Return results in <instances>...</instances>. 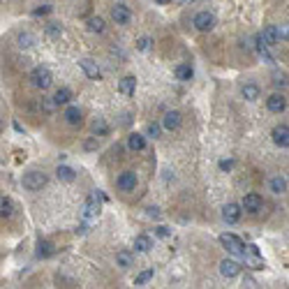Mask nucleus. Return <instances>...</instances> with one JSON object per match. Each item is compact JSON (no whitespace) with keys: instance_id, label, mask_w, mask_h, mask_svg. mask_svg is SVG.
<instances>
[{"instance_id":"obj_5","label":"nucleus","mask_w":289,"mask_h":289,"mask_svg":"<svg viewBox=\"0 0 289 289\" xmlns=\"http://www.w3.org/2000/svg\"><path fill=\"white\" fill-rule=\"evenodd\" d=\"M23 188L31 192H39L42 188L46 185V174H42V171H28V174L23 176Z\"/></svg>"},{"instance_id":"obj_30","label":"nucleus","mask_w":289,"mask_h":289,"mask_svg":"<svg viewBox=\"0 0 289 289\" xmlns=\"http://www.w3.org/2000/svg\"><path fill=\"white\" fill-rule=\"evenodd\" d=\"M88 31L91 32H104V19H99V16L88 19Z\"/></svg>"},{"instance_id":"obj_35","label":"nucleus","mask_w":289,"mask_h":289,"mask_svg":"<svg viewBox=\"0 0 289 289\" xmlns=\"http://www.w3.org/2000/svg\"><path fill=\"white\" fill-rule=\"evenodd\" d=\"M151 44H153V39L148 37V35H144V37L137 39V49H139V51H148V49H151Z\"/></svg>"},{"instance_id":"obj_21","label":"nucleus","mask_w":289,"mask_h":289,"mask_svg":"<svg viewBox=\"0 0 289 289\" xmlns=\"http://www.w3.org/2000/svg\"><path fill=\"white\" fill-rule=\"evenodd\" d=\"M56 176H58V181H65V183L76 181V171L72 167H67V164H58V169H56Z\"/></svg>"},{"instance_id":"obj_24","label":"nucleus","mask_w":289,"mask_h":289,"mask_svg":"<svg viewBox=\"0 0 289 289\" xmlns=\"http://www.w3.org/2000/svg\"><path fill=\"white\" fill-rule=\"evenodd\" d=\"M268 188H271V192H273V194H282V192L287 190V181H285L282 176H273V178H271V183H268Z\"/></svg>"},{"instance_id":"obj_8","label":"nucleus","mask_w":289,"mask_h":289,"mask_svg":"<svg viewBox=\"0 0 289 289\" xmlns=\"http://www.w3.org/2000/svg\"><path fill=\"white\" fill-rule=\"evenodd\" d=\"M111 19H114L118 26H128V23L132 21V12H129L128 5L118 2V5H114V7H111Z\"/></svg>"},{"instance_id":"obj_26","label":"nucleus","mask_w":289,"mask_h":289,"mask_svg":"<svg viewBox=\"0 0 289 289\" xmlns=\"http://www.w3.org/2000/svg\"><path fill=\"white\" fill-rule=\"evenodd\" d=\"M69 99H72V91L69 88H58L54 93V102L61 107V104H69Z\"/></svg>"},{"instance_id":"obj_10","label":"nucleus","mask_w":289,"mask_h":289,"mask_svg":"<svg viewBox=\"0 0 289 289\" xmlns=\"http://www.w3.org/2000/svg\"><path fill=\"white\" fill-rule=\"evenodd\" d=\"M271 139H273L275 146L289 148V125H275L273 132H271Z\"/></svg>"},{"instance_id":"obj_14","label":"nucleus","mask_w":289,"mask_h":289,"mask_svg":"<svg viewBox=\"0 0 289 289\" xmlns=\"http://www.w3.org/2000/svg\"><path fill=\"white\" fill-rule=\"evenodd\" d=\"M220 273L225 275V278H236V275H241V264H238L236 259H222Z\"/></svg>"},{"instance_id":"obj_20","label":"nucleus","mask_w":289,"mask_h":289,"mask_svg":"<svg viewBox=\"0 0 289 289\" xmlns=\"http://www.w3.org/2000/svg\"><path fill=\"white\" fill-rule=\"evenodd\" d=\"M63 118H65L69 125H81L84 114H81V109H79V107H67V109H65V114H63Z\"/></svg>"},{"instance_id":"obj_44","label":"nucleus","mask_w":289,"mask_h":289,"mask_svg":"<svg viewBox=\"0 0 289 289\" xmlns=\"http://www.w3.org/2000/svg\"><path fill=\"white\" fill-rule=\"evenodd\" d=\"M153 2H158V5H167V2H171V0H153Z\"/></svg>"},{"instance_id":"obj_32","label":"nucleus","mask_w":289,"mask_h":289,"mask_svg":"<svg viewBox=\"0 0 289 289\" xmlns=\"http://www.w3.org/2000/svg\"><path fill=\"white\" fill-rule=\"evenodd\" d=\"M0 208H2V218H12V213H14V204H12V199L9 197H2Z\"/></svg>"},{"instance_id":"obj_23","label":"nucleus","mask_w":289,"mask_h":289,"mask_svg":"<svg viewBox=\"0 0 289 289\" xmlns=\"http://www.w3.org/2000/svg\"><path fill=\"white\" fill-rule=\"evenodd\" d=\"M151 248H153V238H151V236L141 234V236H137V238H134V250H137V252H148Z\"/></svg>"},{"instance_id":"obj_17","label":"nucleus","mask_w":289,"mask_h":289,"mask_svg":"<svg viewBox=\"0 0 289 289\" xmlns=\"http://www.w3.org/2000/svg\"><path fill=\"white\" fill-rule=\"evenodd\" d=\"M241 95H243L248 102H257L259 95H261V88H259L257 84H252V81H248V84L241 86Z\"/></svg>"},{"instance_id":"obj_34","label":"nucleus","mask_w":289,"mask_h":289,"mask_svg":"<svg viewBox=\"0 0 289 289\" xmlns=\"http://www.w3.org/2000/svg\"><path fill=\"white\" fill-rule=\"evenodd\" d=\"M46 35H49V37H61L63 26L61 23H49V26H46Z\"/></svg>"},{"instance_id":"obj_11","label":"nucleus","mask_w":289,"mask_h":289,"mask_svg":"<svg viewBox=\"0 0 289 289\" xmlns=\"http://www.w3.org/2000/svg\"><path fill=\"white\" fill-rule=\"evenodd\" d=\"M79 67L84 69V74L88 76V79H93V81L102 79V69H99V65L95 61H91V58H81V61H79Z\"/></svg>"},{"instance_id":"obj_39","label":"nucleus","mask_w":289,"mask_h":289,"mask_svg":"<svg viewBox=\"0 0 289 289\" xmlns=\"http://www.w3.org/2000/svg\"><path fill=\"white\" fill-rule=\"evenodd\" d=\"M49 12H51V5H39V7L35 9L32 14H35V16H42V14H49Z\"/></svg>"},{"instance_id":"obj_3","label":"nucleus","mask_w":289,"mask_h":289,"mask_svg":"<svg viewBox=\"0 0 289 289\" xmlns=\"http://www.w3.org/2000/svg\"><path fill=\"white\" fill-rule=\"evenodd\" d=\"M102 201H107V197L102 194V192H91V197L86 199L84 204V218L86 220H91V218H97L99 215V208H102Z\"/></svg>"},{"instance_id":"obj_2","label":"nucleus","mask_w":289,"mask_h":289,"mask_svg":"<svg viewBox=\"0 0 289 289\" xmlns=\"http://www.w3.org/2000/svg\"><path fill=\"white\" fill-rule=\"evenodd\" d=\"M243 261H245V266L252 268V271H261V268H266V259L259 255L257 245H245Z\"/></svg>"},{"instance_id":"obj_19","label":"nucleus","mask_w":289,"mask_h":289,"mask_svg":"<svg viewBox=\"0 0 289 289\" xmlns=\"http://www.w3.org/2000/svg\"><path fill=\"white\" fill-rule=\"evenodd\" d=\"M128 148L132 153H139V151H144L146 148V137L144 134H137V132H132L128 137Z\"/></svg>"},{"instance_id":"obj_9","label":"nucleus","mask_w":289,"mask_h":289,"mask_svg":"<svg viewBox=\"0 0 289 289\" xmlns=\"http://www.w3.org/2000/svg\"><path fill=\"white\" fill-rule=\"evenodd\" d=\"M241 215H243V204H227L222 208V218L227 225H236L241 220Z\"/></svg>"},{"instance_id":"obj_43","label":"nucleus","mask_w":289,"mask_h":289,"mask_svg":"<svg viewBox=\"0 0 289 289\" xmlns=\"http://www.w3.org/2000/svg\"><path fill=\"white\" fill-rule=\"evenodd\" d=\"M86 231H88V225H79L76 227V234H86Z\"/></svg>"},{"instance_id":"obj_13","label":"nucleus","mask_w":289,"mask_h":289,"mask_svg":"<svg viewBox=\"0 0 289 289\" xmlns=\"http://www.w3.org/2000/svg\"><path fill=\"white\" fill-rule=\"evenodd\" d=\"M266 107L271 114H282V111L287 109V97L280 95V93H273V95L266 99Z\"/></svg>"},{"instance_id":"obj_6","label":"nucleus","mask_w":289,"mask_h":289,"mask_svg":"<svg viewBox=\"0 0 289 289\" xmlns=\"http://www.w3.org/2000/svg\"><path fill=\"white\" fill-rule=\"evenodd\" d=\"M194 28H197L199 32H208V31H213V26H215V16L211 14V12H199V14H194Z\"/></svg>"},{"instance_id":"obj_45","label":"nucleus","mask_w":289,"mask_h":289,"mask_svg":"<svg viewBox=\"0 0 289 289\" xmlns=\"http://www.w3.org/2000/svg\"><path fill=\"white\" fill-rule=\"evenodd\" d=\"M181 2H194V0H181Z\"/></svg>"},{"instance_id":"obj_22","label":"nucleus","mask_w":289,"mask_h":289,"mask_svg":"<svg viewBox=\"0 0 289 289\" xmlns=\"http://www.w3.org/2000/svg\"><path fill=\"white\" fill-rule=\"evenodd\" d=\"M192 76H194V69H192V65H188V63H183V65L176 67V79H178V81H190Z\"/></svg>"},{"instance_id":"obj_1","label":"nucleus","mask_w":289,"mask_h":289,"mask_svg":"<svg viewBox=\"0 0 289 289\" xmlns=\"http://www.w3.org/2000/svg\"><path fill=\"white\" fill-rule=\"evenodd\" d=\"M31 84L37 88V91H46V88H51L54 84V74H51V69L44 67V65H39L31 72Z\"/></svg>"},{"instance_id":"obj_31","label":"nucleus","mask_w":289,"mask_h":289,"mask_svg":"<svg viewBox=\"0 0 289 289\" xmlns=\"http://www.w3.org/2000/svg\"><path fill=\"white\" fill-rule=\"evenodd\" d=\"M151 278H153V268H146V271H141V273L134 278V285H137V287H144Z\"/></svg>"},{"instance_id":"obj_28","label":"nucleus","mask_w":289,"mask_h":289,"mask_svg":"<svg viewBox=\"0 0 289 289\" xmlns=\"http://www.w3.org/2000/svg\"><path fill=\"white\" fill-rule=\"evenodd\" d=\"M116 266H121L123 271H128L129 266H132V255L125 250H121L118 255H116Z\"/></svg>"},{"instance_id":"obj_15","label":"nucleus","mask_w":289,"mask_h":289,"mask_svg":"<svg viewBox=\"0 0 289 289\" xmlns=\"http://www.w3.org/2000/svg\"><path fill=\"white\" fill-rule=\"evenodd\" d=\"M259 37L264 39V44L266 46H275L280 42V32H278V26H266L264 31L259 32Z\"/></svg>"},{"instance_id":"obj_18","label":"nucleus","mask_w":289,"mask_h":289,"mask_svg":"<svg viewBox=\"0 0 289 289\" xmlns=\"http://www.w3.org/2000/svg\"><path fill=\"white\" fill-rule=\"evenodd\" d=\"M162 125H164V129H169V132H176V129L181 128V114H178V111H167L164 118H162Z\"/></svg>"},{"instance_id":"obj_33","label":"nucleus","mask_w":289,"mask_h":289,"mask_svg":"<svg viewBox=\"0 0 289 289\" xmlns=\"http://www.w3.org/2000/svg\"><path fill=\"white\" fill-rule=\"evenodd\" d=\"M162 128H164V125H160V123H148L146 134H148V137H153V139H158L162 134Z\"/></svg>"},{"instance_id":"obj_37","label":"nucleus","mask_w":289,"mask_h":289,"mask_svg":"<svg viewBox=\"0 0 289 289\" xmlns=\"http://www.w3.org/2000/svg\"><path fill=\"white\" fill-rule=\"evenodd\" d=\"M278 32H280V39L289 42V23H282V26H278Z\"/></svg>"},{"instance_id":"obj_27","label":"nucleus","mask_w":289,"mask_h":289,"mask_svg":"<svg viewBox=\"0 0 289 289\" xmlns=\"http://www.w3.org/2000/svg\"><path fill=\"white\" fill-rule=\"evenodd\" d=\"M91 129H93V134H97V137H104L109 132V125L104 118H95V121L91 123Z\"/></svg>"},{"instance_id":"obj_36","label":"nucleus","mask_w":289,"mask_h":289,"mask_svg":"<svg viewBox=\"0 0 289 289\" xmlns=\"http://www.w3.org/2000/svg\"><path fill=\"white\" fill-rule=\"evenodd\" d=\"M273 79H275V81H273L275 88H285V86L289 84V81H287V74H280V72H275Z\"/></svg>"},{"instance_id":"obj_7","label":"nucleus","mask_w":289,"mask_h":289,"mask_svg":"<svg viewBox=\"0 0 289 289\" xmlns=\"http://www.w3.org/2000/svg\"><path fill=\"white\" fill-rule=\"evenodd\" d=\"M137 174L134 171H123L118 178H116V185H118V190L123 192H134V188H137Z\"/></svg>"},{"instance_id":"obj_25","label":"nucleus","mask_w":289,"mask_h":289,"mask_svg":"<svg viewBox=\"0 0 289 289\" xmlns=\"http://www.w3.org/2000/svg\"><path fill=\"white\" fill-rule=\"evenodd\" d=\"M54 243L51 241H39L37 243V257L39 259H46V257H51L54 255Z\"/></svg>"},{"instance_id":"obj_16","label":"nucleus","mask_w":289,"mask_h":289,"mask_svg":"<svg viewBox=\"0 0 289 289\" xmlns=\"http://www.w3.org/2000/svg\"><path fill=\"white\" fill-rule=\"evenodd\" d=\"M118 91L123 93V95H134V91H137V76H123L121 81H118Z\"/></svg>"},{"instance_id":"obj_29","label":"nucleus","mask_w":289,"mask_h":289,"mask_svg":"<svg viewBox=\"0 0 289 289\" xmlns=\"http://www.w3.org/2000/svg\"><path fill=\"white\" fill-rule=\"evenodd\" d=\"M16 42H19L21 49H31L32 44H37V37H35L32 32H21V35L16 37Z\"/></svg>"},{"instance_id":"obj_41","label":"nucleus","mask_w":289,"mask_h":289,"mask_svg":"<svg viewBox=\"0 0 289 289\" xmlns=\"http://www.w3.org/2000/svg\"><path fill=\"white\" fill-rule=\"evenodd\" d=\"M243 285H245V287H257V280H255V278H250V275H245Z\"/></svg>"},{"instance_id":"obj_40","label":"nucleus","mask_w":289,"mask_h":289,"mask_svg":"<svg viewBox=\"0 0 289 289\" xmlns=\"http://www.w3.org/2000/svg\"><path fill=\"white\" fill-rule=\"evenodd\" d=\"M220 169L222 171H231L234 169V160H220Z\"/></svg>"},{"instance_id":"obj_38","label":"nucleus","mask_w":289,"mask_h":289,"mask_svg":"<svg viewBox=\"0 0 289 289\" xmlns=\"http://www.w3.org/2000/svg\"><path fill=\"white\" fill-rule=\"evenodd\" d=\"M146 215H148V218H160V208H158V206H148V208H146Z\"/></svg>"},{"instance_id":"obj_4","label":"nucleus","mask_w":289,"mask_h":289,"mask_svg":"<svg viewBox=\"0 0 289 289\" xmlns=\"http://www.w3.org/2000/svg\"><path fill=\"white\" fill-rule=\"evenodd\" d=\"M220 243L227 252H231V255H236V257H243L245 243L236 234H220Z\"/></svg>"},{"instance_id":"obj_42","label":"nucleus","mask_w":289,"mask_h":289,"mask_svg":"<svg viewBox=\"0 0 289 289\" xmlns=\"http://www.w3.org/2000/svg\"><path fill=\"white\" fill-rule=\"evenodd\" d=\"M171 231H169V227H158V236H169Z\"/></svg>"},{"instance_id":"obj_12","label":"nucleus","mask_w":289,"mask_h":289,"mask_svg":"<svg viewBox=\"0 0 289 289\" xmlns=\"http://www.w3.org/2000/svg\"><path fill=\"white\" fill-rule=\"evenodd\" d=\"M261 206H264V199L259 197L257 192H250L243 197V211H248V213H259Z\"/></svg>"}]
</instances>
